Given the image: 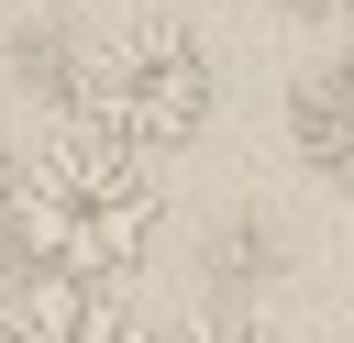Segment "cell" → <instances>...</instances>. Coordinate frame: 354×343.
I'll return each instance as SVG.
<instances>
[{"mask_svg": "<svg viewBox=\"0 0 354 343\" xmlns=\"http://www.w3.org/2000/svg\"><path fill=\"white\" fill-rule=\"evenodd\" d=\"M11 188H22V144H11V122H0V221H11Z\"/></svg>", "mask_w": 354, "mask_h": 343, "instance_id": "52a82bcc", "label": "cell"}, {"mask_svg": "<svg viewBox=\"0 0 354 343\" xmlns=\"http://www.w3.org/2000/svg\"><path fill=\"white\" fill-rule=\"evenodd\" d=\"M11 232H22V277L55 288H133L144 254L166 243V177L100 133H55L44 155H22L11 188Z\"/></svg>", "mask_w": 354, "mask_h": 343, "instance_id": "6da1fadb", "label": "cell"}, {"mask_svg": "<svg viewBox=\"0 0 354 343\" xmlns=\"http://www.w3.org/2000/svg\"><path fill=\"white\" fill-rule=\"evenodd\" d=\"M66 111H77L66 133H100V144H122V155L155 166V155H177V144L210 133V111H221V55H210L199 22H177V11L88 22Z\"/></svg>", "mask_w": 354, "mask_h": 343, "instance_id": "7a4b0ae2", "label": "cell"}, {"mask_svg": "<svg viewBox=\"0 0 354 343\" xmlns=\"http://www.w3.org/2000/svg\"><path fill=\"white\" fill-rule=\"evenodd\" d=\"M288 144H299V166H310L332 199H354V44H332L321 66H299V89H288Z\"/></svg>", "mask_w": 354, "mask_h": 343, "instance_id": "277c9868", "label": "cell"}, {"mask_svg": "<svg viewBox=\"0 0 354 343\" xmlns=\"http://www.w3.org/2000/svg\"><path fill=\"white\" fill-rule=\"evenodd\" d=\"M0 343H155V321H144L122 288L11 277V288H0Z\"/></svg>", "mask_w": 354, "mask_h": 343, "instance_id": "3957f363", "label": "cell"}, {"mask_svg": "<svg viewBox=\"0 0 354 343\" xmlns=\"http://www.w3.org/2000/svg\"><path fill=\"white\" fill-rule=\"evenodd\" d=\"M155 343H277V332H266L254 310H199V321H166Z\"/></svg>", "mask_w": 354, "mask_h": 343, "instance_id": "8992f818", "label": "cell"}, {"mask_svg": "<svg viewBox=\"0 0 354 343\" xmlns=\"http://www.w3.org/2000/svg\"><path fill=\"white\" fill-rule=\"evenodd\" d=\"M266 266H277V243H266L254 221H232V232L210 243V277H221V310H243V288H254Z\"/></svg>", "mask_w": 354, "mask_h": 343, "instance_id": "5b68a950", "label": "cell"}]
</instances>
